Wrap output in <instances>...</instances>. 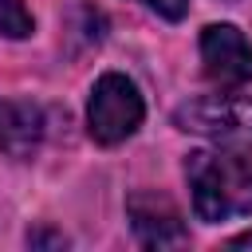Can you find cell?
<instances>
[{
	"mask_svg": "<svg viewBox=\"0 0 252 252\" xmlns=\"http://www.w3.org/2000/svg\"><path fill=\"white\" fill-rule=\"evenodd\" d=\"M185 177L193 189V213L209 224L252 213V154L217 146L193 150L185 158Z\"/></svg>",
	"mask_w": 252,
	"mask_h": 252,
	"instance_id": "6da1fadb",
	"label": "cell"
},
{
	"mask_svg": "<svg viewBox=\"0 0 252 252\" xmlns=\"http://www.w3.org/2000/svg\"><path fill=\"white\" fill-rule=\"evenodd\" d=\"M177 130L209 138L217 146L252 154V98L244 94H201L173 110Z\"/></svg>",
	"mask_w": 252,
	"mask_h": 252,
	"instance_id": "7a4b0ae2",
	"label": "cell"
},
{
	"mask_svg": "<svg viewBox=\"0 0 252 252\" xmlns=\"http://www.w3.org/2000/svg\"><path fill=\"white\" fill-rule=\"evenodd\" d=\"M142 114H146V106H142L138 87H134L126 75L106 71V75L94 83V91H91L87 130H91V138H94L98 146H118V142H126V138L142 126Z\"/></svg>",
	"mask_w": 252,
	"mask_h": 252,
	"instance_id": "3957f363",
	"label": "cell"
},
{
	"mask_svg": "<svg viewBox=\"0 0 252 252\" xmlns=\"http://www.w3.org/2000/svg\"><path fill=\"white\" fill-rule=\"evenodd\" d=\"M201 63H205V79H213L217 87L252 83V47L244 32L232 24H209L201 32Z\"/></svg>",
	"mask_w": 252,
	"mask_h": 252,
	"instance_id": "277c9868",
	"label": "cell"
},
{
	"mask_svg": "<svg viewBox=\"0 0 252 252\" xmlns=\"http://www.w3.org/2000/svg\"><path fill=\"white\" fill-rule=\"evenodd\" d=\"M126 213H130V224H134V236L146 244V248H181L189 244V232L181 224V213L173 209L169 197L161 193H130L126 197Z\"/></svg>",
	"mask_w": 252,
	"mask_h": 252,
	"instance_id": "5b68a950",
	"label": "cell"
},
{
	"mask_svg": "<svg viewBox=\"0 0 252 252\" xmlns=\"http://www.w3.org/2000/svg\"><path fill=\"white\" fill-rule=\"evenodd\" d=\"M43 142V110L32 102L0 98V150L12 158H32Z\"/></svg>",
	"mask_w": 252,
	"mask_h": 252,
	"instance_id": "8992f818",
	"label": "cell"
},
{
	"mask_svg": "<svg viewBox=\"0 0 252 252\" xmlns=\"http://www.w3.org/2000/svg\"><path fill=\"white\" fill-rule=\"evenodd\" d=\"M32 28H35V20L20 0H0V35L24 39V35H32Z\"/></svg>",
	"mask_w": 252,
	"mask_h": 252,
	"instance_id": "52a82bcc",
	"label": "cell"
},
{
	"mask_svg": "<svg viewBox=\"0 0 252 252\" xmlns=\"http://www.w3.org/2000/svg\"><path fill=\"white\" fill-rule=\"evenodd\" d=\"M146 8H154L161 20H181L189 12V0H142Z\"/></svg>",
	"mask_w": 252,
	"mask_h": 252,
	"instance_id": "ba28073f",
	"label": "cell"
},
{
	"mask_svg": "<svg viewBox=\"0 0 252 252\" xmlns=\"http://www.w3.org/2000/svg\"><path fill=\"white\" fill-rule=\"evenodd\" d=\"M28 244H55V248H63V244H67V236H63V232L35 228V232H28Z\"/></svg>",
	"mask_w": 252,
	"mask_h": 252,
	"instance_id": "9c48e42d",
	"label": "cell"
},
{
	"mask_svg": "<svg viewBox=\"0 0 252 252\" xmlns=\"http://www.w3.org/2000/svg\"><path fill=\"white\" fill-rule=\"evenodd\" d=\"M228 248H252V232H244V236H232V240H228Z\"/></svg>",
	"mask_w": 252,
	"mask_h": 252,
	"instance_id": "30bf717a",
	"label": "cell"
}]
</instances>
